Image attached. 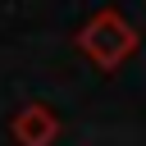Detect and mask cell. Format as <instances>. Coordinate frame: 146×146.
Here are the masks:
<instances>
[{"mask_svg": "<svg viewBox=\"0 0 146 146\" xmlns=\"http://www.w3.org/2000/svg\"><path fill=\"white\" fill-rule=\"evenodd\" d=\"M9 132H14L18 146H55V137H59V114H55L50 105L32 100V105H23V110L14 114Z\"/></svg>", "mask_w": 146, "mask_h": 146, "instance_id": "obj_2", "label": "cell"}, {"mask_svg": "<svg viewBox=\"0 0 146 146\" xmlns=\"http://www.w3.org/2000/svg\"><path fill=\"white\" fill-rule=\"evenodd\" d=\"M78 50H82L96 68L114 73V68L137 50V27H132L119 9H96V14L78 27Z\"/></svg>", "mask_w": 146, "mask_h": 146, "instance_id": "obj_1", "label": "cell"}]
</instances>
